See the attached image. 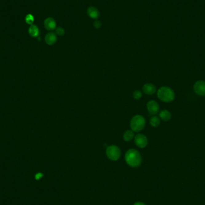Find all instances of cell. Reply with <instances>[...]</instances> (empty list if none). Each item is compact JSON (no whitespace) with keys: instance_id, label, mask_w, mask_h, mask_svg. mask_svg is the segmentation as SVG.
Listing matches in <instances>:
<instances>
[{"instance_id":"obj_8","label":"cell","mask_w":205,"mask_h":205,"mask_svg":"<svg viewBox=\"0 0 205 205\" xmlns=\"http://www.w3.org/2000/svg\"><path fill=\"white\" fill-rule=\"evenodd\" d=\"M44 26L45 28L48 31H52L56 29V21L52 18H48L44 22Z\"/></svg>"},{"instance_id":"obj_4","label":"cell","mask_w":205,"mask_h":205,"mask_svg":"<svg viewBox=\"0 0 205 205\" xmlns=\"http://www.w3.org/2000/svg\"><path fill=\"white\" fill-rule=\"evenodd\" d=\"M108 158L112 161H116L121 157V150L116 145L109 146L106 151Z\"/></svg>"},{"instance_id":"obj_7","label":"cell","mask_w":205,"mask_h":205,"mask_svg":"<svg viewBox=\"0 0 205 205\" xmlns=\"http://www.w3.org/2000/svg\"><path fill=\"white\" fill-rule=\"evenodd\" d=\"M147 109L151 115H154L159 112L160 107L157 101L154 100H151L147 104Z\"/></svg>"},{"instance_id":"obj_15","label":"cell","mask_w":205,"mask_h":205,"mask_svg":"<svg viewBox=\"0 0 205 205\" xmlns=\"http://www.w3.org/2000/svg\"><path fill=\"white\" fill-rule=\"evenodd\" d=\"M150 124L153 127H157L160 124V120L158 116H152L150 120Z\"/></svg>"},{"instance_id":"obj_5","label":"cell","mask_w":205,"mask_h":205,"mask_svg":"<svg viewBox=\"0 0 205 205\" xmlns=\"http://www.w3.org/2000/svg\"><path fill=\"white\" fill-rule=\"evenodd\" d=\"M194 93L199 96H205V81H198L193 86Z\"/></svg>"},{"instance_id":"obj_12","label":"cell","mask_w":205,"mask_h":205,"mask_svg":"<svg viewBox=\"0 0 205 205\" xmlns=\"http://www.w3.org/2000/svg\"><path fill=\"white\" fill-rule=\"evenodd\" d=\"M28 33L30 36L37 37L40 34V31L36 25H31L28 29Z\"/></svg>"},{"instance_id":"obj_14","label":"cell","mask_w":205,"mask_h":205,"mask_svg":"<svg viewBox=\"0 0 205 205\" xmlns=\"http://www.w3.org/2000/svg\"><path fill=\"white\" fill-rule=\"evenodd\" d=\"M134 136V135L133 131H132V130H127L124 134L123 138H124L125 141L130 142V140H132L133 139Z\"/></svg>"},{"instance_id":"obj_1","label":"cell","mask_w":205,"mask_h":205,"mask_svg":"<svg viewBox=\"0 0 205 205\" xmlns=\"http://www.w3.org/2000/svg\"><path fill=\"white\" fill-rule=\"evenodd\" d=\"M125 160L128 165L132 168L139 167L142 163L140 153L134 149H129L125 155Z\"/></svg>"},{"instance_id":"obj_6","label":"cell","mask_w":205,"mask_h":205,"mask_svg":"<svg viewBox=\"0 0 205 205\" xmlns=\"http://www.w3.org/2000/svg\"><path fill=\"white\" fill-rule=\"evenodd\" d=\"M134 143L139 148H144L148 145V141L145 135L142 134H138L134 137Z\"/></svg>"},{"instance_id":"obj_9","label":"cell","mask_w":205,"mask_h":205,"mask_svg":"<svg viewBox=\"0 0 205 205\" xmlns=\"http://www.w3.org/2000/svg\"><path fill=\"white\" fill-rule=\"evenodd\" d=\"M142 89L144 93L147 95H152L156 91V86L151 83H148L144 85Z\"/></svg>"},{"instance_id":"obj_20","label":"cell","mask_w":205,"mask_h":205,"mask_svg":"<svg viewBox=\"0 0 205 205\" xmlns=\"http://www.w3.org/2000/svg\"><path fill=\"white\" fill-rule=\"evenodd\" d=\"M43 176V174H42V173H37L36 175V176H35V178H36V180H39V179H40Z\"/></svg>"},{"instance_id":"obj_10","label":"cell","mask_w":205,"mask_h":205,"mask_svg":"<svg viewBox=\"0 0 205 205\" xmlns=\"http://www.w3.org/2000/svg\"><path fill=\"white\" fill-rule=\"evenodd\" d=\"M45 42L48 45H52L55 44L57 40V34L54 33H49L45 36Z\"/></svg>"},{"instance_id":"obj_21","label":"cell","mask_w":205,"mask_h":205,"mask_svg":"<svg viewBox=\"0 0 205 205\" xmlns=\"http://www.w3.org/2000/svg\"><path fill=\"white\" fill-rule=\"evenodd\" d=\"M133 205H146L145 204H144V203H142V202H136Z\"/></svg>"},{"instance_id":"obj_3","label":"cell","mask_w":205,"mask_h":205,"mask_svg":"<svg viewBox=\"0 0 205 205\" xmlns=\"http://www.w3.org/2000/svg\"><path fill=\"white\" fill-rule=\"evenodd\" d=\"M145 118L141 115H136L133 116L130 121V127L133 132H139L142 130L145 126Z\"/></svg>"},{"instance_id":"obj_16","label":"cell","mask_w":205,"mask_h":205,"mask_svg":"<svg viewBox=\"0 0 205 205\" xmlns=\"http://www.w3.org/2000/svg\"><path fill=\"white\" fill-rule=\"evenodd\" d=\"M34 21V18L32 14H28L26 15V16L25 18V22H26V24L29 25H33Z\"/></svg>"},{"instance_id":"obj_13","label":"cell","mask_w":205,"mask_h":205,"mask_svg":"<svg viewBox=\"0 0 205 205\" xmlns=\"http://www.w3.org/2000/svg\"><path fill=\"white\" fill-rule=\"evenodd\" d=\"M160 118L164 121H168L171 119V115L168 110H163L160 113Z\"/></svg>"},{"instance_id":"obj_17","label":"cell","mask_w":205,"mask_h":205,"mask_svg":"<svg viewBox=\"0 0 205 205\" xmlns=\"http://www.w3.org/2000/svg\"><path fill=\"white\" fill-rule=\"evenodd\" d=\"M133 96L134 99L139 100L142 96V94L141 91H140L139 90H137V91H135L133 93Z\"/></svg>"},{"instance_id":"obj_2","label":"cell","mask_w":205,"mask_h":205,"mask_svg":"<svg viewBox=\"0 0 205 205\" xmlns=\"http://www.w3.org/2000/svg\"><path fill=\"white\" fill-rule=\"evenodd\" d=\"M157 96L158 98L166 103H169L174 100L175 94L172 89L168 86H162L158 90Z\"/></svg>"},{"instance_id":"obj_18","label":"cell","mask_w":205,"mask_h":205,"mask_svg":"<svg viewBox=\"0 0 205 205\" xmlns=\"http://www.w3.org/2000/svg\"><path fill=\"white\" fill-rule=\"evenodd\" d=\"M64 33H65V31L61 27H58L55 29V34L58 36H63Z\"/></svg>"},{"instance_id":"obj_11","label":"cell","mask_w":205,"mask_h":205,"mask_svg":"<svg viewBox=\"0 0 205 205\" xmlns=\"http://www.w3.org/2000/svg\"><path fill=\"white\" fill-rule=\"evenodd\" d=\"M88 15L92 19H97L100 16V12L95 7H89L87 10Z\"/></svg>"},{"instance_id":"obj_19","label":"cell","mask_w":205,"mask_h":205,"mask_svg":"<svg viewBox=\"0 0 205 205\" xmlns=\"http://www.w3.org/2000/svg\"><path fill=\"white\" fill-rule=\"evenodd\" d=\"M94 27H95L96 28L98 29V28H100L101 27V22L99 21H96L94 22Z\"/></svg>"}]
</instances>
